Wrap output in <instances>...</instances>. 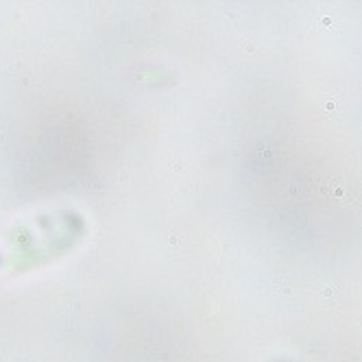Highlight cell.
Instances as JSON below:
<instances>
[{
  "label": "cell",
  "instance_id": "cell-1",
  "mask_svg": "<svg viewBox=\"0 0 362 362\" xmlns=\"http://www.w3.org/2000/svg\"><path fill=\"white\" fill-rule=\"evenodd\" d=\"M325 294H327V297H332V294L336 297V294H338V288H336V286H327V288H325Z\"/></svg>",
  "mask_w": 362,
  "mask_h": 362
}]
</instances>
